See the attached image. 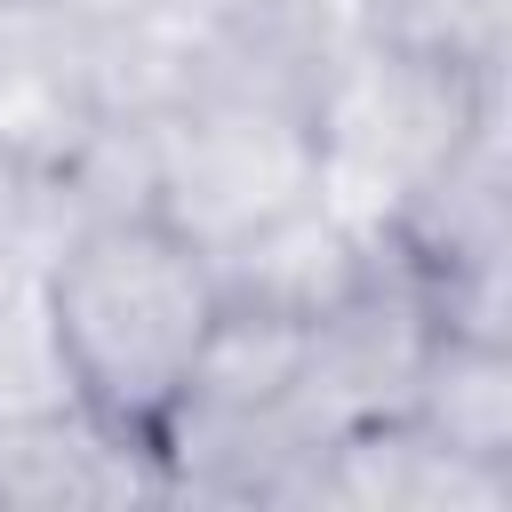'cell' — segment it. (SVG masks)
Listing matches in <instances>:
<instances>
[{"instance_id":"8992f818","label":"cell","mask_w":512,"mask_h":512,"mask_svg":"<svg viewBox=\"0 0 512 512\" xmlns=\"http://www.w3.org/2000/svg\"><path fill=\"white\" fill-rule=\"evenodd\" d=\"M368 264H376V240L360 224H344L328 200H304L208 256L216 304H248V312H280V320H320L328 304H344L368 280Z\"/></svg>"},{"instance_id":"30bf717a","label":"cell","mask_w":512,"mask_h":512,"mask_svg":"<svg viewBox=\"0 0 512 512\" xmlns=\"http://www.w3.org/2000/svg\"><path fill=\"white\" fill-rule=\"evenodd\" d=\"M24 280H32V272H24V264H8V256H0V296H8V288H24Z\"/></svg>"},{"instance_id":"9c48e42d","label":"cell","mask_w":512,"mask_h":512,"mask_svg":"<svg viewBox=\"0 0 512 512\" xmlns=\"http://www.w3.org/2000/svg\"><path fill=\"white\" fill-rule=\"evenodd\" d=\"M64 408H80V392H72L56 320L40 304V280H24V288L0 296V432L8 424H40V416H64Z\"/></svg>"},{"instance_id":"52a82bcc","label":"cell","mask_w":512,"mask_h":512,"mask_svg":"<svg viewBox=\"0 0 512 512\" xmlns=\"http://www.w3.org/2000/svg\"><path fill=\"white\" fill-rule=\"evenodd\" d=\"M408 416L440 432L448 448L512 472V344L504 336H456L432 328L424 368L408 384Z\"/></svg>"},{"instance_id":"7a4b0ae2","label":"cell","mask_w":512,"mask_h":512,"mask_svg":"<svg viewBox=\"0 0 512 512\" xmlns=\"http://www.w3.org/2000/svg\"><path fill=\"white\" fill-rule=\"evenodd\" d=\"M496 112H504V72H472V64H440L344 32L312 96L320 200L344 224L384 232V216L440 160H456Z\"/></svg>"},{"instance_id":"6da1fadb","label":"cell","mask_w":512,"mask_h":512,"mask_svg":"<svg viewBox=\"0 0 512 512\" xmlns=\"http://www.w3.org/2000/svg\"><path fill=\"white\" fill-rule=\"evenodd\" d=\"M32 280L56 320L80 408L104 432L152 448V432L176 408L192 352L216 320L208 256L160 216H96Z\"/></svg>"},{"instance_id":"3957f363","label":"cell","mask_w":512,"mask_h":512,"mask_svg":"<svg viewBox=\"0 0 512 512\" xmlns=\"http://www.w3.org/2000/svg\"><path fill=\"white\" fill-rule=\"evenodd\" d=\"M320 200V144L304 104L264 96H184L160 112V192L152 216L200 256L248 240L256 224Z\"/></svg>"},{"instance_id":"277c9868","label":"cell","mask_w":512,"mask_h":512,"mask_svg":"<svg viewBox=\"0 0 512 512\" xmlns=\"http://www.w3.org/2000/svg\"><path fill=\"white\" fill-rule=\"evenodd\" d=\"M424 344H432V312H424L408 264L392 248H376L368 280L344 304H328L320 320H304V352H296V376L280 392L288 440L328 456L344 432L400 416L408 384L424 368Z\"/></svg>"},{"instance_id":"5b68a950","label":"cell","mask_w":512,"mask_h":512,"mask_svg":"<svg viewBox=\"0 0 512 512\" xmlns=\"http://www.w3.org/2000/svg\"><path fill=\"white\" fill-rule=\"evenodd\" d=\"M320 504H352V512H504L512 472L448 448L440 432H424L400 408V416H376V424L344 432L320 456Z\"/></svg>"},{"instance_id":"ba28073f","label":"cell","mask_w":512,"mask_h":512,"mask_svg":"<svg viewBox=\"0 0 512 512\" xmlns=\"http://www.w3.org/2000/svg\"><path fill=\"white\" fill-rule=\"evenodd\" d=\"M504 16H512V0H352L344 32L408 48V56L504 72Z\"/></svg>"}]
</instances>
